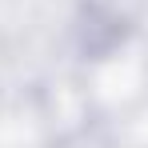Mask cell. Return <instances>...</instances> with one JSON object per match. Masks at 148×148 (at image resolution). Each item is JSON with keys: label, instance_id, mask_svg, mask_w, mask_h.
Segmentation results:
<instances>
[{"label": "cell", "instance_id": "6da1fadb", "mask_svg": "<svg viewBox=\"0 0 148 148\" xmlns=\"http://www.w3.org/2000/svg\"><path fill=\"white\" fill-rule=\"evenodd\" d=\"M0 108H4V92H0Z\"/></svg>", "mask_w": 148, "mask_h": 148}]
</instances>
